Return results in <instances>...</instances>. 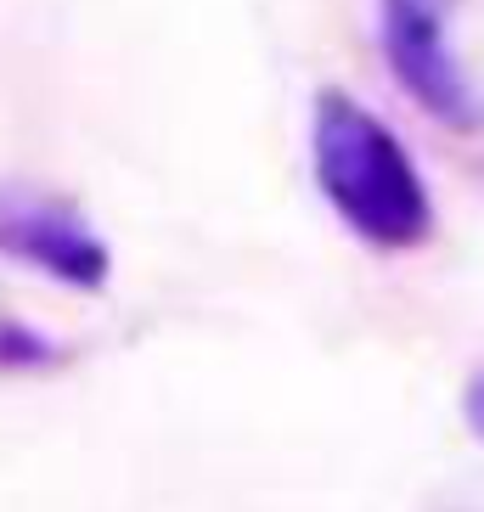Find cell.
Masks as SVG:
<instances>
[{
    "mask_svg": "<svg viewBox=\"0 0 484 512\" xmlns=\"http://www.w3.org/2000/svg\"><path fill=\"white\" fill-rule=\"evenodd\" d=\"M62 361H68L62 338H51V332L29 327V321H17V316H0V372L6 377L57 372Z\"/></svg>",
    "mask_w": 484,
    "mask_h": 512,
    "instance_id": "cell-4",
    "label": "cell"
},
{
    "mask_svg": "<svg viewBox=\"0 0 484 512\" xmlns=\"http://www.w3.org/2000/svg\"><path fill=\"white\" fill-rule=\"evenodd\" d=\"M451 6L456 0H383V51L417 107L445 124H473L479 107L451 51Z\"/></svg>",
    "mask_w": 484,
    "mask_h": 512,
    "instance_id": "cell-3",
    "label": "cell"
},
{
    "mask_svg": "<svg viewBox=\"0 0 484 512\" xmlns=\"http://www.w3.org/2000/svg\"><path fill=\"white\" fill-rule=\"evenodd\" d=\"M462 417H468V428L484 439V366L473 372V383H468V394H462Z\"/></svg>",
    "mask_w": 484,
    "mask_h": 512,
    "instance_id": "cell-5",
    "label": "cell"
},
{
    "mask_svg": "<svg viewBox=\"0 0 484 512\" xmlns=\"http://www.w3.org/2000/svg\"><path fill=\"white\" fill-rule=\"evenodd\" d=\"M310 164H316L321 197L366 248L406 254V248H423L434 237V197L423 186V169L411 164L406 141L355 96H316Z\"/></svg>",
    "mask_w": 484,
    "mask_h": 512,
    "instance_id": "cell-1",
    "label": "cell"
},
{
    "mask_svg": "<svg viewBox=\"0 0 484 512\" xmlns=\"http://www.w3.org/2000/svg\"><path fill=\"white\" fill-rule=\"evenodd\" d=\"M0 259L29 265L46 282L96 293L113 276V248L68 197L34 186H0Z\"/></svg>",
    "mask_w": 484,
    "mask_h": 512,
    "instance_id": "cell-2",
    "label": "cell"
}]
</instances>
